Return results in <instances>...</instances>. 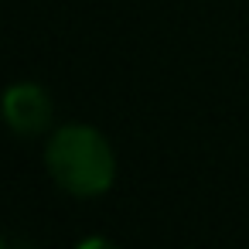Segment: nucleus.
<instances>
[{"label": "nucleus", "instance_id": "f257e3e1", "mask_svg": "<svg viewBox=\"0 0 249 249\" xmlns=\"http://www.w3.org/2000/svg\"><path fill=\"white\" fill-rule=\"evenodd\" d=\"M45 167L62 191L75 198H96L113 188L116 154L99 130L69 123L52 133L45 147Z\"/></svg>", "mask_w": 249, "mask_h": 249}, {"label": "nucleus", "instance_id": "f03ea898", "mask_svg": "<svg viewBox=\"0 0 249 249\" xmlns=\"http://www.w3.org/2000/svg\"><path fill=\"white\" fill-rule=\"evenodd\" d=\"M52 96L38 86V82H14L4 96V116L7 126L21 137H35L41 130H48L52 123Z\"/></svg>", "mask_w": 249, "mask_h": 249}, {"label": "nucleus", "instance_id": "7ed1b4c3", "mask_svg": "<svg viewBox=\"0 0 249 249\" xmlns=\"http://www.w3.org/2000/svg\"><path fill=\"white\" fill-rule=\"evenodd\" d=\"M75 249H116L109 239H103V235H89V239H82Z\"/></svg>", "mask_w": 249, "mask_h": 249}]
</instances>
